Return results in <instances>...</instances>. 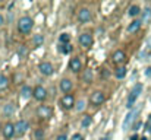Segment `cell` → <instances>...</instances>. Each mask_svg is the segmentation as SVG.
Wrapping results in <instances>:
<instances>
[{"label": "cell", "mask_w": 151, "mask_h": 140, "mask_svg": "<svg viewBox=\"0 0 151 140\" xmlns=\"http://www.w3.org/2000/svg\"><path fill=\"white\" fill-rule=\"evenodd\" d=\"M18 29H19L21 34H28L32 29V19L28 18V16L21 18L19 22H18Z\"/></svg>", "instance_id": "6da1fadb"}, {"label": "cell", "mask_w": 151, "mask_h": 140, "mask_svg": "<svg viewBox=\"0 0 151 140\" xmlns=\"http://www.w3.org/2000/svg\"><path fill=\"white\" fill-rule=\"evenodd\" d=\"M142 92V85L141 83H137L135 86H134V89L131 91V95H129V98H128V108H132L134 107V104H135V101H137V98L139 96V93Z\"/></svg>", "instance_id": "7a4b0ae2"}, {"label": "cell", "mask_w": 151, "mask_h": 140, "mask_svg": "<svg viewBox=\"0 0 151 140\" xmlns=\"http://www.w3.org/2000/svg\"><path fill=\"white\" fill-rule=\"evenodd\" d=\"M104 101H106V96H104V93L100 92V91H97V92H94L91 95V104H93V105H101Z\"/></svg>", "instance_id": "3957f363"}, {"label": "cell", "mask_w": 151, "mask_h": 140, "mask_svg": "<svg viewBox=\"0 0 151 140\" xmlns=\"http://www.w3.org/2000/svg\"><path fill=\"white\" fill-rule=\"evenodd\" d=\"M137 114H138V109H132V111L126 115V118H125V121H123V130H128V129H129V126H131L132 121L135 120Z\"/></svg>", "instance_id": "277c9868"}, {"label": "cell", "mask_w": 151, "mask_h": 140, "mask_svg": "<svg viewBox=\"0 0 151 140\" xmlns=\"http://www.w3.org/2000/svg\"><path fill=\"white\" fill-rule=\"evenodd\" d=\"M32 95H34V98H35L37 101H43V99L47 98V91H46L43 86H37V88L32 91Z\"/></svg>", "instance_id": "5b68a950"}, {"label": "cell", "mask_w": 151, "mask_h": 140, "mask_svg": "<svg viewBox=\"0 0 151 140\" xmlns=\"http://www.w3.org/2000/svg\"><path fill=\"white\" fill-rule=\"evenodd\" d=\"M1 131H3V136H4L6 139H10V137H13V134H15V126H13L12 123H7V124H4V127L1 129Z\"/></svg>", "instance_id": "8992f818"}, {"label": "cell", "mask_w": 151, "mask_h": 140, "mask_svg": "<svg viewBox=\"0 0 151 140\" xmlns=\"http://www.w3.org/2000/svg\"><path fill=\"white\" fill-rule=\"evenodd\" d=\"M62 105H63L65 109H70V108L75 105V99H73V96H72V95H65V96L62 98Z\"/></svg>", "instance_id": "52a82bcc"}, {"label": "cell", "mask_w": 151, "mask_h": 140, "mask_svg": "<svg viewBox=\"0 0 151 140\" xmlns=\"http://www.w3.org/2000/svg\"><path fill=\"white\" fill-rule=\"evenodd\" d=\"M27 130H28V123L27 121L21 120L15 124V134H24Z\"/></svg>", "instance_id": "ba28073f"}, {"label": "cell", "mask_w": 151, "mask_h": 140, "mask_svg": "<svg viewBox=\"0 0 151 140\" xmlns=\"http://www.w3.org/2000/svg\"><path fill=\"white\" fill-rule=\"evenodd\" d=\"M79 44L82 47H91L93 45V37L90 34H82L79 35Z\"/></svg>", "instance_id": "9c48e42d"}, {"label": "cell", "mask_w": 151, "mask_h": 140, "mask_svg": "<svg viewBox=\"0 0 151 140\" xmlns=\"http://www.w3.org/2000/svg\"><path fill=\"white\" fill-rule=\"evenodd\" d=\"M37 114H38L41 118H50L51 108L46 107V105H41V107H38V109H37Z\"/></svg>", "instance_id": "30bf717a"}, {"label": "cell", "mask_w": 151, "mask_h": 140, "mask_svg": "<svg viewBox=\"0 0 151 140\" xmlns=\"http://www.w3.org/2000/svg\"><path fill=\"white\" fill-rule=\"evenodd\" d=\"M38 69H40V72H41L44 76H50L51 73H53V66H51L50 63H41Z\"/></svg>", "instance_id": "8fae6325"}, {"label": "cell", "mask_w": 151, "mask_h": 140, "mask_svg": "<svg viewBox=\"0 0 151 140\" xmlns=\"http://www.w3.org/2000/svg\"><path fill=\"white\" fill-rule=\"evenodd\" d=\"M90 18H91V13H90L88 9H81V10H79V13H78L79 22H88Z\"/></svg>", "instance_id": "7c38bea8"}, {"label": "cell", "mask_w": 151, "mask_h": 140, "mask_svg": "<svg viewBox=\"0 0 151 140\" xmlns=\"http://www.w3.org/2000/svg\"><path fill=\"white\" fill-rule=\"evenodd\" d=\"M113 61L114 63H123L125 61V53L122 50H117L113 53Z\"/></svg>", "instance_id": "4fadbf2b"}, {"label": "cell", "mask_w": 151, "mask_h": 140, "mask_svg": "<svg viewBox=\"0 0 151 140\" xmlns=\"http://www.w3.org/2000/svg\"><path fill=\"white\" fill-rule=\"evenodd\" d=\"M60 89H62L63 92L72 91V82H70L69 79H63V80L60 82Z\"/></svg>", "instance_id": "5bb4252c"}, {"label": "cell", "mask_w": 151, "mask_h": 140, "mask_svg": "<svg viewBox=\"0 0 151 140\" xmlns=\"http://www.w3.org/2000/svg\"><path fill=\"white\" fill-rule=\"evenodd\" d=\"M69 67H70L73 72H79L81 67H82V64H81V61H79L78 58H72L70 63H69Z\"/></svg>", "instance_id": "9a60e30c"}, {"label": "cell", "mask_w": 151, "mask_h": 140, "mask_svg": "<svg viewBox=\"0 0 151 140\" xmlns=\"http://www.w3.org/2000/svg\"><path fill=\"white\" fill-rule=\"evenodd\" d=\"M141 23H142V21H134V22L128 26V31H129V32H137V31L139 29Z\"/></svg>", "instance_id": "2e32d148"}, {"label": "cell", "mask_w": 151, "mask_h": 140, "mask_svg": "<svg viewBox=\"0 0 151 140\" xmlns=\"http://www.w3.org/2000/svg\"><path fill=\"white\" fill-rule=\"evenodd\" d=\"M3 111H4V114H6L7 117H9V115H13V112H15V105H13V104H6Z\"/></svg>", "instance_id": "e0dca14e"}, {"label": "cell", "mask_w": 151, "mask_h": 140, "mask_svg": "<svg viewBox=\"0 0 151 140\" xmlns=\"http://www.w3.org/2000/svg\"><path fill=\"white\" fill-rule=\"evenodd\" d=\"M114 75H116V77H117V79H123V77H125V75H126V69H125V67H117Z\"/></svg>", "instance_id": "ac0fdd59"}, {"label": "cell", "mask_w": 151, "mask_h": 140, "mask_svg": "<svg viewBox=\"0 0 151 140\" xmlns=\"http://www.w3.org/2000/svg\"><path fill=\"white\" fill-rule=\"evenodd\" d=\"M7 85H9L7 77H6V76H3V75H0V91H4V89L7 88Z\"/></svg>", "instance_id": "d6986e66"}, {"label": "cell", "mask_w": 151, "mask_h": 140, "mask_svg": "<svg viewBox=\"0 0 151 140\" xmlns=\"http://www.w3.org/2000/svg\"><path fill=\"white\" fill-rule=\"evenodd\" d=\"M31 95H32V91H31V88H29V86H24V88H22V98L28 99Z\"/></svg>", "instance_id": "ffe728a7"}, {"label": "cell", "mask_w": 151, "mask_h": 140, "mask_svg": "<svg viewBox=\"0 0 151 140\" xmlns=\"http://www.w3.org/2000/svg\"><path fill=\"white\" fill-rule=\"evenodd\" d=\"M139 12H141V9H139L138 6H131V7H129V12H128V13H129V16H137V15H138Z\"/></svg>", "instance_id": "44dd1931"}, {"label": "cell", "mask_w": 151, "mask_h": 140, "mask_svg": "<svg viewBox=\"0 0 151 140\" xmlns=\"http://www.w3.org/2000/svg\"><path fill=\"white\" fill-rule=\"evenodd\" d=\"M151 19V9L150 7H147L145 10H144V16H142V22H148Z\"/></svg>", "instance_id": "7402d4cb"}, {"label": "cell", "mask_w": 151, "mask_h": 140, "mask_svg": "<svg viewBox=\"0 0 151 140\" xmlns=\"http://www.w3.org/2000/svg\"><path fill=\"white\" fill-rule=\"evenodd\" d=\"M69 40H70V37H69L68 34H62V35H60V38H59V41H60L62 44H68V43H69Z\"/></svg>", "instance_id": "603a6c76"}, {"label": "cell", "mask_w": 151, "mask_h": 140, "mask_svg": "<svg viewBox=\"0 0 151 140\" xmlns=\"http://www.w3.org/2000/svg\"><path fill=\"white\" fill-rule=\"evenodd\" d=\"M91 77H93V75H91V70H85L84 80H85V82H91Z\"/></svg>", "instance_id": "cb8c5ba5"}, {"label": "cell", "mask_w": 151, "mask_h": 140, "mask_svg": "<svg viewBox=\"0 0 151 140\" xmlns=\"http://www.w3.org/2000/svg\"><path fill=\"white\" fill-rule=\"evenodd\" d=\"M59 50H60L62 53H65V54H68V53H69V51L72 50V47H70V45H68V44H65V45H62V47H60Z\"/></svg>", "instance_id": "d4e9b609"}, {"label": "cell", "mask_w": 151, "mask_h": 140, "mask_svg": "<svg viewBox=\"0 0 151 140\" xmlns=\"http://www.w3.org/2000/svg\"><path fill=\"white\" fill-rule=\"evenodd\" d=\"M43 41H44V38H43L41 35H35V37H34V43H35L37 45H40V44H43Z\"/></svg>", "instance_id": "484cf974"}, {"label": "cell", "mask_w": 151, "mask_h": 140, "mask_svg": "<svg viewBox=\"0 0 151 140\" xmlns=\"http://www.w3.org/2000/svg\"><path fill=\"white\" fill-rule=\"evenodd\" d=\"M90 124H91V117H88V115H87V117L82 120V127H88Z\"/></svg>", "instance_id": "4316f807"}, {"label": "cell", "mask_w": 151, "mask_h": 140, "mask_svg": "<svg viewBox=\"0 0 151 140\" xmlns=\"http://www.w3.org/2000/svg\"><path fill=\"white\" fill-rule=\"evenodd\" d=\"M84 107H85V101H82V99L78 101V104H76V109H78V111H82Z\"/></svg>", "instance_id": "83f0119b"}, {"label": "cell", "mask_w": 151, "mask_h": 140, "mask_svg": "<svg viewBox=\"0 0 151 140\" xmlns=\"http://www.w3.org/2000/svg\"><path fill=\"white\" fill-rule=\"evenodd\" d=\"M18 53H19V55H22V57H24V55L27 54V48H25L24 45H19L18 47Z\"/></svg>", "instance_id": "f1b7e54d"}, {"label": "cell", "mask_w": 151, "mask_h": 140, "mask_svg": "<svg viewBox=\"0 0 151 140\" xmlns=\"http://www.w3.org/2000/svg\"><path fill=\"white\" fill-rule=\"evenodd\" d=\"M34 137L37 140H41L43 139V131H41V130H35V131H34Z\"/></svg>", "instance_id": "f546056e"}, {"label": "cell", "mask_w": 151, "mask_h": 140, "mask_svg": "<svg viewBox=\"0 0 151 140\" xmlns=\"http://www.w3.org/2000/svg\"><path fill=\"white\" fill-rule=\"evenodd\" d=\"M101 76H103V77L106 79V77H109V76H110V72H109V70H103V73H101Z\"/></svg>", "instance_id": "4dcf8cb0"}, {"label": "cell", "mask_w": 151, "mask_h": 140, "mask_svg": "<svg viewBox=\"0 0 151 140\" xmlns=\"http://www.w3.org/2000/svg\"><path fill=\"white\" fill-rule=\"evenodd\" d=\"M57 140H68V137L65 134H60V136H57Z\"/></svg>", "instance_id": "1f68e13d"}, {"label": "cell", "mask_w": 151, "mask_h": 140, "mask_svg": "<svg viewBox=\"0 0 151 140\" xmlns=\"http://www.w3.org/2000/svg\"><path fill=\"white\" fill-rule=\"evenodd\" d=\"M145 75H147V76H151V67H148V69H147V72H145Z\"/></svg>", "instance_id": "d6a6232c"}, {"label": "cell", "mask_w": 151, "mask_h": 140, "mask_svg": "<svg viewBox=\"0 0 151 140\" xmlns=\"http://www.w3.org/2000/svg\"><path fill=\"white\" fill-rule=\"evenodd\" d=\"M139 127H141V123H137V124H135V129H134V130H138Z\"/></svg>", "instance_id": "836d02e7"}, {"label": "cell", "mask_w": 151, "mask_h": 140, "mask_svg": "<svg viewBox=\"0 0 151 140\" xmlns=\"http://www.w3.org/2000/svg\"><path fill=\"white\" fill-rule=\"evenodd\" d=\"M3 22H4V19H3V16L0 15V25H3Z\"/></svg>", "instance_id": "e575fe53"}, {"label": "cell", "mask_w": 151, "mask_h": 140, "mask_svg": "<svg viewBox=\"0 0 151 140\" xmlns=\"http://www.w3.org/2000/svg\"><path fill=\"white\" fill-rule=\"evenodd\" d=\"M131 140H138V136H132V137H131Z\"/></svg>", "instance_id": "d590c367"}, {"label": "cell", "mask_w": 151, "mask_h": 140, "mask_svg": "<svg viewBox=\"0 0 151 140\" xmlns=\"http://www.w3.org/2000/svg\"><path fill=\"white\" fill-rule=\"evenodd\" d=\"M148 47H150V50H151V38L148 40Z\"/></svg>", "instance_id": "8d00e7d4"}, {"label": "cell", "mask_w": 151, "mask_h": 140, "mask_svg": "<svg viewBox=\"0 0 151 140\" xmlns=\"http://www.w3.org/2000/svg\"><path fill=\"white\" fill-rule=\"evenodd\" d=\"M100 140H109V139H107V137H103V139H100Z\"/></svg>", "instance_id": "74e56055"}, {"label": "cell", "mask_w": 151, "mask_h": 140, "mask_svg": "<svg viewBox=\"0 0 151 140\" xmlns=\"http://www.w3.org/2000/svg\"><path fill=\"white\" fill-rule=\"evenodd\" d=\"M141 140H147V139H145V137H142V139H141Z\"/></svg>", "instance_id": "f35d334b"}, {"label": "cell", "mask_w": 151, "mask_h": 140, "mask_svg": "<svg viewBox=\"0 0 151 140\" xmlns=\"http://www.w3.org/2000/svg\"><path fill=\"white\" fill-rule=\"evenodd\" d=\"M150 123H151V115H150Z\"/></svg>", "instance_id": "ab89813d"}]
</instances>
